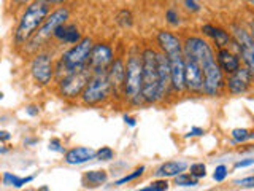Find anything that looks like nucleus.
I'll return each mask as SVG.
<instances>
[{
	"instance_id": "nucleus-1",
	"label": "nucleus",
	"mask_w": 254,
	"mask_h": 191,
	"mask_svg": "<svg viewBox=\"0 0 254 191\" xmlns=\"http://www.w3.org/2000/svg\"><path fill=\"white\" fill-rule=\"evenodd\" d=\"M51 6L46 5L42 0H34L32 3H29L22 10L18 24H16L14 34H13V43L14 46H24L32 35L35 34V30L42 26L43 21L46 19V16L50 14Z\"/></svg>"
},
{
	"instance_id": "nucleus-2",
	"label": "nucleus",
	"mask_w": 254,
	"mask_h": 191,
	"mask_svg": "<svg viewBox=\"0 0 254 191\" xmlns=\"http://www.w3.org/2000/svg\"><path fill=\"white\" fill-rule=\"evenodd\" d=\"M157 51L154 48H145L140 54L141 59V102L156 103L162 99L161 82L157 72Z\"/></svg>"
},
{
	"instance_id": "nucleus-3",
	"label": "nucleus",
	"mask_w": 254,
	"mask_h": 191,
	"mask_svg": "<svg viewBox=\"0 0 254 191\" xmlns=\"http://www.w3.org/2000/svg\"><path fill=\"white\" fill-rule=\"evenodd\" d=\"M92 45L94 42L91 37H83L78 43L71 46L70 50L62 53L61 59L58 61V64H56V67H54V78L59 82L64 77L87 67V61H89Z\"/></svg>"
},
{
	"instance_id": "nucleus-4",
	"label": "nucleus",
	"mask_w": 254,
	"mask_h": 191,
	"mask_svg": "<svg viewBox=\"0 0 254 191\" xmlns=\"http://www.w3.org/2000/svg\"><path fill=\"white\" fill-rule=\"evenodd\" d=\"M68 18H70V10L67 6H58L56 10L50 11V14L46 16V19L43 21L42 26L35 30V34L32 35V38L22 46L24 53H29V54L38 53L48 43V40L53 38L54 30L58 29L61 24H65Z\"/></svg>"
},
{
	"instance_id": "nucleus-5",
	"label": "nucleus",
	"mask_w": 254,
	"mask_h": 191,
	"mask_svg": "<svg viewBox=\"0 0 254 191\" xmlns=\"http://www.w3.org/2000/svg\"><path fill=\"white\" fill-rule=\"evenodd\" d=\"M123 96L132 105L141 103V59L140 54L132 53L127 58L123 82Z\"/></svg>"
},
{
	"instance_id": "nucleus-6",
	"label": "nucleus",
	"mask_w": 254,
	"mask_h": 191,
	"mask_svg": "<svg viewBox=\"0 0 254 191\" xmlns=\"http://www.w3.org/2000/svg\"><path fill=\"white\" fill-rule=\"evenodd\" d=\"M111 94V85L108 82L107 72L103 74H92L89 82L84 86L81 93V102L84 105H99V103L105 102Z\"/></svg>"
},
{
	"instance_id": "nucleus-7",
	"label": "nucleus",
	"mask_w": 254,
	"mask_h": 191,
	"mask_svg": "<svg viewBox=\"0 0 254 191\" xmlns=\"http://www.w3.org/2000/svg\"><path fill=\"white\" fill-rule=\"evenodd\" d=\"M200 67H202V75H203L202 94L210 96V97H216V96H219L222 90L226 88L224 72L219 69L214 58L203 61L200 64Z\"/></svg>"
},
{
	"instance_id": "nucleus-8",
	"label": "nucleus",
	"mask_w": 254,
	"mask_h": 191,
	"mask_svg": "<svg viewBox=\"0 0 254 191\" xmlns=\"http://www.w3.org/2000/svg\"><path fill=\"white\" fill-rule=\"evenodd\" d=\"M30 77L32 80L40 85V86H48L51 85L54 80V64H53V56L48 51H38L34 54V58L30 61Z\"/></svg>"
},
{
	"instance_id": "nucleus-9",
	"label": "nucleus",
	"mask_w": 254,
	"mask_h": 191,
	"mask_svg": "<svg viewBox=\"0 0 254 191\" xmlns=\"http://www.w3.org/2000/svg\"><path fill=\"white\" fill-rule=\"evenodd\" d=\"M92 75V72L89 69V66L78 70V72H73V74H70L67 77H64L62 80L58 82V90H59V94L62 96L64 99H76L81 96L84 86L89 82V78Z\"/></svg>"
},
{
	"instance_id": "nucleus-10",
	"label": "nucleus",
	"mask_w": 254,
	"mask_h": 191,
	"mask_svg": "<svg viewBox=\"0 0 254 191\" xmlns=\"http://www.w3.org/2000/svg\"><path fill=\"white\" fill-rule=\"evenodd\" d=\"M234 40L235 46L238 48V56L242 58L245 67L248 69L251 74H254V42L253 37L248 30H245L243 27L234 26Z\"/></svg>"
},
{
	"instance_id": "nucleus-11",
	"label": "nucleus",
	"mask_w": 254,
	"mask_h": 191,
	"mask_svg": "<svg viewBox=\"0 0 254 191\" xmlns=\"http://www.w3.org/2000/svg\"><path fill=\"white\" fill-rule=\"evenodd\" d=\"M113 50L111 46L107 43H94L92 50L89 54V61H87V66H89L92 74H103L107 72L110 67L111 61H113Z\"/></svg>"
},
{
	"instance_id": "nucleus-12",
	"label": "nucleus",
	"mask_w": 254,
	"mask_h": 191,
	"mask_svg": "<svg viewBox=\"0 0 254 191\" xmlns=\"http://www.w3.org/2000/svg\"><path fill=\"white\" fill-rule=\"evenodd\" d=\"M183 59H185V90L192 94H202L203 75L200 64L186 54H183Z\"/></svg>"
},
{
	"instance_id": "nucleus-13",
	"label": "nucleus",
	"mask_w": 254,
	"mask_h": 191,
	"mask_svg": "<svg viewBox=\"0 0 254 191\" xmlns=\"http://www.w3.org/2000/svg\"><path fill=\"white\" fill-rule=\"evenodd\" d=\"M170 66V88L173 91H185V59L183 51H175L165 56Z\"/></svg>"
},
{
	"instance_id": "nucleus-14",
	"label": "nucleus",
	"mask_w": 254,
	"mask_h": 191,
	"mask_svg": "<svg viewBox=\"0 0 254 191\" xmlns=\"http://www.w3.org/2000/svg\"><path fill=\"white\" fill-rule=\"evenodd\" d=\"M253 82V74L246 67H238L234 74H230L226 80V88L230 94L238 96L250 91Z\"/></svg>"
},
{
	"instance_id": "nucleus-15",
	"label": "nucleus",
	"mask_w": 254,
	"mask_h": 191,
	"mask_svg": "<svg viewBox=\"0 0 254 191\" xmlns=\"http://www.w3.org/2000/svg\"><path fill=\"white\" fill-rule=\"evenodd\" d=\"M126 74V64L123 58H116L111 61L110 67L107 69V77L111 85V93H123V82Z\"/></svg>"
},
{
	"instance_id": "nucleus-16",
	"label": "nucleus",
	"mask_w": 254,
	"mask_h": 191,
	"mask_svg": "<svg viewBox=\"0 0 254 191\" xmlns=\"http://www.w3.org/2000/svg\"><path fill=\"white\" fill-rule=\"evenodd\" d=\"M216 64L222 72H226L227 75L234 74V72L240 67V56L235 54L234 51H230L229 48H221L218 50L216 54Z\"/></svg>"
},
{
	"instance_id": "nucleus-17",
	"label": "nucleus",
	"mask_w": 254,
	"mask_h": 191,
	"mask_svg": "<svg viewBox=\"0 0 254 191\" xmlns=\"http://www.w3.org/2000/svg\"><path fill=\"white\" fill-rule=\"evenodd\" d=\"M92 159H95V150L89 147H75L65 151V155H64V161L70 166H79L89 163Z\"/></svg>"
},
{
	"instance_id": "nucleus-18",
	"label": "nucleus",
	"mask_w": 254,
	"mask_h": 191,
	"mask_svg": "<svg viewBox=\"0 0 254 191\" xmlns=\"http://www.w3.org/2000/svg\"><path fill=\"white\" fill-rule=\"evenodd\" d=\"M53 38H56L58 42L62 43H68V45H75L79 40L83 38L81 32H79V27L76 24H61V26L54 30Z\"/></svg>"
},
{
	"instance_id": "nucleus-19",
	"label": "nucleus",
	"mask_w": 254,
	"mask_h": 191,
	"mask_svg": "<svg viewBox=\"0 0 254 191\" xmlns=\"http://www.w3.org/2000/svg\"><path fill=\"white\" fill-rule=\"evenodd\" d=\"M157 45L161 48V53H164L165 56L175 51H183L181 40L175 34H172V32H167V30L157 32Z\"/></svg>"
},
{
	"instance_id": "nucleus-20",
	"label": "nucleus",
	"mask_w": 254,
	"mask_h": 191,
	"mask_svg": "<svg viewBox=\"0 0 254 191\" xmlns=\"http://www.w3.org/2000/svg\"><path fill=\"white\" fill-rule=\"evenodd\" d=\"M156 61H157V72H159V82H161V94L162 97L169 93L170 90V66H169V59L165 58L164 53L156 54Z\"/></svg>"
},
{
	"instance_id": "nucleus-21",
	"label": "nucleus",
	"mask_w": 254,
	"mask_h": 191,
	"mask_svg": "<svg viewBox=\"0 0 254 191\" xmlns=\"http://www.w3.org/2000/svg\"><path fill=\"white\" fill-rule=\"evenodd\" d=\"M202 32H203V35L213 38L214 45H216L219 50L221 48H227L230 40H232L229 35V32H226L222 27H214V26H211V24H203Z\"/></svg>"
},
{
	"instance_id": "nucleus-22",
	"label": "nucleus",
	"mask_w": 254,
	"mask_h": 191,
	"mask_svg": "<svg viewBox=\"0 0 254 191\" xmlns=\"http://www.w3.org/2000/svg\"><path fill=\"white\" fill-rule=\"evenodd\" d=\"M188 169V164L185 161H167L157 167L154 175L157 179H167V177H177L178 174L185 172Z\"/></svg>"
},
{
	"instance_id": "nucleus-23",
	"label": "nucleus",
	"mask_w": 254,
	"mask_h": 191,
	"mask_svg": "<svg viewBox=\"0 0 254 191\" xmlns=\"http://www.w3.org/2000/svg\"><path fill=\"white\" fill-rule=\"evenodd\" d=\"M107 179H108L107 171H87L83 177V183L86 187L95 188V187L103 185V183L107 182Z\"/></svg>"
},
{
	"instance_id": "nucleus-24",
	"label": "nucleus",
	"mask_w": 254,
	"mask_h": 191,
	"mask_svg": "<svg viewBox=\"0 0 254 191\" xmlns=\"http://www.w3.org/2000/svg\"><path fill=\"white\" fill-rule=\"evenodd\" d=\"M35 177L34 175H27V177H18V175H14L11 172H5L2 175V182L5 187H13V188H22L24 185H27Z\"/></svg>"
},
{
	"instance_id": "nucleus-25",
	"label": "nucleus",
	"mask_w": 254,
	"mask_h": 191,
	"mask_svg": "<svg viewBox=\"0 0 254 191\" xmlns=\"http://www.w3.org/2000/svg\"><path fill=\"white\" fill-rule=\"evenodd\" d=\"M175 185L181 187V188H189V187L198 185V180L194 179V177H190V175L186 174V172H181V174L177 175V177H175Z\"/></svg>"
},
{
	"instance_id": "nucleus-26",
	"label": "nucleus",
	"mask_w": 254,
	"mask_h": 191,
	"mask_svg": "<svg viewBox=\"0 0 254 191\" xmlns=\"http://www.w3.org/2000/svg\"><path fill=\"white\" fill-rule=\"evenodd\" d=\"M116 22L119 24L121 27H124V29H129V27H132V24H133V16H132V13L129 11V10H121V11H118V14H116Z\"/></svg>"
},
{
	"instance_id": "nucleus-27",
	"label": "nucleus",
	"mask_w": 254,
	"mask_h": 191,
	"mask_svg": "<svg viewBox=\"0 0 254 191\" xmlns=\"http://www.w3.org/2000/svg\"><path fill=\"white\" fill-rule=\"evenodd\" d=\"M254 137V132L248 131V129H243V127H237V129L232 131V139L235 143H243L246 140H251Z\"/></svg>"
},
{
	"instance_id": "nucleus-28",
	"label": "nucleus",
	"mask_w": 254,
	"mask_h": 191,
	"mask_svg": "<svg viewBox=\"0 0 254 191\" xmlns=\"http://www.w3.org/2000/svg\"><path fill=\"white\" fill-rule=\"evenodd\" d=\"M143 172H145V166H140V167H137V169H135L133 172H130V174L124 175L123 179L116 180V182H115V187H121V185H124V183H127V182H132V180H135V179L141 177Z\"/></svg>"
},
{
	"instance_id": "nucleus-29",
	"label": "nucleus",
	"mask_w": 254,
	"mask_h": 191,
	"mask_svg": "<svg viewBox=\"0 0 254 191\" xmlns=\"http://www.w3.org/2000/svg\"><path fill=\"white\" fill-rule=\"evenodd\" d=\"M189 175L190 177H194V179H203L205 175H206V166L203 163H194V164H190L189 167Z\"/></svg>"
},
{
	"instance_id": "nucleus-30",
	"label": "nucleus",
	"mask_w": 254,
	"mask_h": 191,
	"mask_svg": "<svg viewBox=\"0 0 254 191\" xmlns=\"http://www.w3.org/2000/svg\"><path fill=\"white\" fill-rule=\"evenodd\" d=\"M113 158H115V151L110 147H102L100 150L95 151V159H99V161H111Z\"/></svg>"
},
{
	"instance_id": "nucleus-31",
	"label": "nucleus",
	"mask_w": 254,
	"mask_h": 191,
	"mask_svg": "<svg viewBox=\"0 0 254 191\" xmlns=\"http://www.w3.org/2000/svg\"><path fill=\"white\" fill-rule=\"evenodd\" d=\"M167 190H169V182L164 179V180H156V182H153L149 187L141 188L140 191H167Z\"/></svg>"
},
{
	"instance_id": "nucleus-32",
	"label": "nucleus",
	"mask_w": 254,
	"mask_h": 191,
	"mask_svg": "<svg viewBox=\"0 0 254 191\" xmlns=\"http://www.w3.org/2000/svg\"><path fill=\"white\" fill-rule=\"evenodd\" d=\"M165 21L170 24V26H178L181 22L180 19V13L175 10V8H169V10L165 11Z\"/></svg>"
},
{
	"instance_id": "nucleus-33",
	"label": "nucleus",
	"mask_w": 254,
	"mask_h": 191,
	"mask_svg": "<svg viewBox=\"0 0 254 191\" xmlns=\"http://www.w3.org/2000/svg\"><path fill=\"white\" fill-rule=\"evenodd\" d=\"M227 175H229V169L224 166V164H221V166H218L216 169H214V172H213V179H214V182H218V183H221V182H224L226 179H227Z\"/></svg>"
},
{
	"instance_id": "nucleus-34",
	"label": "nucleus",
	"mask_w": 254,
	"mask_h": 191,
	"mask_svg": "<svg viewBox=\"0 0 254 191\" xmlns=\"http://www.w3.org/2000/svg\"><path fill=\"white\" fill-rule=\"evenodd\" d=\"M183 3H185V6H186V10H188V11L195 13V11H200V10H202L200 3H198L197 0H183Z\"/></svg>"
},
{
	"instance_id": "nucleus-35",
	"label": "nucleus",
	"mask_w": 254,
	"mask_h": 191,
	"mask_svg": "<svg viewBox=\"0 0 254 191\" xmlns=\"http://www.w3.org/2000/svg\"><path fill=\"white\" fill-rule=\"evenodd\" d=\"M34 0H10V8L11 10H19V8H26Z\"/></svg>"
},
{
	"instance_id": "nucleus-36",
	"label": "nucleus",
	"mask_w": 254,
	"mask_h": 191,
	"mask_svg": "<svg viewBox=\"0 0 254 191\" xmlns=\"http://www.w3.org/2000/svg\"><path fill=\"white\" fill-rule=\"evenodd\" d=\"M51 151H58V153H64V147H62V142L59 139H51L50 140V145H48Z\"/></svg>"
},
{
	"instance_id": "nucleus-37",
	"label": "nucleus",
	"mask_w": 254,
	"mask_h": 191,
	"mask_svg": "<svg viewBox=\"0 0 254 191\" xmlns=\"http://www.w3.org/2000/svg\"><path fill=\"white\" fill-rule=\"evenodd\" d=\"M237 187H243V188H253L254 187V179L251 177H246V179H242V180H235L234 182Z\"/></svg>"
},
{
	"instance_id": "nucleus-38",
	"label": "nucleus",
	"mask_w": 254,
	"mask_h": 191,
	"mask_svg": "<svg viewBox=\"0 0 254 191\" xmlns=\"http://www.w3.org/2000/svg\"><path fill=\"white\" fill-rule=\"evenodd\" d=\"M26 113L29 115V116H38L40 115V107L38 105H35V103H30V105H27L26 107Z\"/></svg>"
},
{
	"instance_id": "nucleus-39",
	"label": "nucleus",
	"mask_w": 254,
	"mask_h": 191,
	"mask_svg": "<svg viewBox=\"0 0 254 191\" xmlns=\"http://www.w3.org/2000/svg\"><path fill=\"white\" fill-rule=\"evenodd\" d=\"M254 164V159L253 158H245L242 161H237L235 163V169H242V167H248Z\"/></svg>"
},
{
	"instance_id": "nucleus-40",
	"label": "nucleus",
	"mask_w": 254,
	"mask_h": 191,
	"mask_svg": "<svg viewBox=\"0 0 254 191\" xmlns=\"http://www.w3.org/2000/svg\"><path fill=\"white\" fill-rule=\"evenodd\" d=\"M205 134V131L202 129V127H192V129H190L185 137L188 139V137H200V135H203Z\"/></svg>"
},
{
	"instance_id": "nucleus-41",
	"label": "nucleus",
	"mask_w": 254,
	"mask_h": 191,
	"mask_svg": "<svg viewBox=\"0 0 254 191\" xmlns=\"http://www.w3.org/2000/svg\"><path fill=\"white\" fill-rule=\"evenodd\" d=\"M10 140H11V134L5 129H0V143H5V142H10Z\"/></svg>"
},
{
	"instance_id": "nucleus-42",
	"label": "nucleus",
	"mask_w": 254,
	"mask_h": 191,
	"mask_svg": "<svg viewBox=\"0 0 254 191\" xmlns=\"http://www.w3.org/2000/svg\"><path fill=\"white\" fill-rule=\"evenodd\" d=\"M124 121H126L127 126H130V127H135V126H137V119L132 118V116H129V115H124Z\"/></svg>"
},
{
	"instance_id": "nucleus-43",
	"label": "nucleus",
	"mask_w": 254,
	"mask_h": 191,
	"mask_svg": "<svg viewBox=\"0 0 254 191\" xmlns=\"http://www.w3.org/2000/svg\"><path fill=\"white\" fill-rule=\"evenodd\" d=\"M46 5L50 6H58V5H64V2H67V0H42Z\"/></svg>"
},
{
	"instance_id": "nucleus-44",
	"label": "nucleus",
	"mask_w": 254,
	"mask_h": 191,
	"mask_svg": "<svg viewBox=\"0 0 254 191\" xmlns=\"http://www.w3.org/2000/svg\"><path fill=\"white\" fill-rule=\"evenodd\" d=\"M38 140L37 139H26L24 140V147H32V145H35Z\"/></svg>"
},
{
	"instance_id": "nucleus-45",
	"label": "nucleus",
	"mask_w": 254,
	"mask_h": 191,
	"mask_svg": "<svg viewBox=\"0 0 254 191\" xmlns=\"http://www.w3.org/2000/svg\"><path fill=\"white\" fill-rule=\"evenodd\" d=\"M8 151H10V148L5 147L3 143H0V155H5V153H8Z\"/></svg>"
},
{
	"instance_id": "nucleus-46",
	"label": "nucleus",
	"mask_w": 254,
	"mask_h": 191,
	"mask_svg": "<svg viewBox=\"0 0 254 191\" xmlns=\"http://www.w3.org/2000/svg\"><path fill=\"white\" fill-rule=\"evenodd\" d=\"M38 191H51V190H50V187H46V185H43L42 188H38Z\"/></svg>"
},
{
	"instance_id": "nucleus-47",
	"label": "nucleus",
	"mask_w": 254,
	"mask_h": 191,
	"mask_svg": "<svg viewBox=\"0 0 254 191\" xmlns=\"http://www.w3.org/2000/svg\"><path fill=\"white\" fill-rule=\"evenodd\" d=\"M245 2H246V3H248L250 6H253V3H254V0H245Z\"/></svg>"
},
{
	"instance_id": "nucleus-48",
	"label": "nucleus",
	"mask_w": 254,
	"mask_h": 191,
	"mask_svg": "<svg viewBox=\"0 0 254 191\" xmlns=\"http://www.w3.org/2000/svg\"><path fill=\"white\" fill-rule=\"evenodd\" d=\"M27 191H32V190H27Z\"/></svg>"
},
{
	"instance_id": "nucleus-49",
	"label": "nucleus",
	"mask_w": 254,
	"mask_h": 191,
	"mask_svg": "<svg viewBox=\"0 0 254 191\" xmlns=\"http://www.w3.org/2000/svg\"><path fill=\"white\" fill-rule=\"evenodd\" d=\"M0 180H2V177H0Z\"/></svg>"
}]
</instances>
